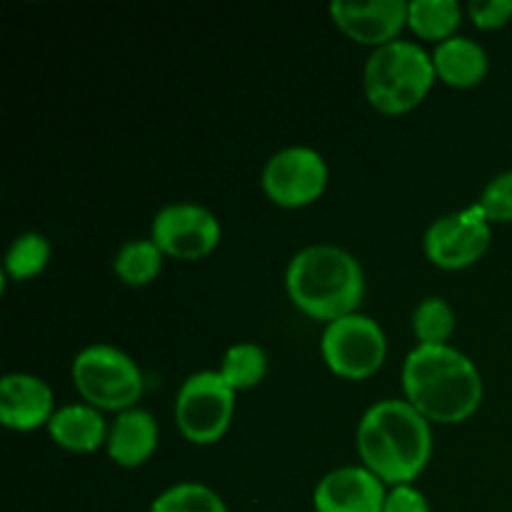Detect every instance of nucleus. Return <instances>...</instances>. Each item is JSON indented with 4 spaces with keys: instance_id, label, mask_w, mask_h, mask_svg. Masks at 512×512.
<instances>
[{
    "instance_id": "11",
    "label": "nucleus",
    "mask_w": 512,
    "mask_h": 512,
    "mask_svg": "<svg viewBox=\"0 0 512 512\" xmlns=\"http://www.w3.org/2000/svg\"><path fill=\"white\" fill-rule=\"evenodd\" d=\"M330 20L353 43L378 50L400 40L403 30L408 28V3L405 0H373V3L338 0L330 5Z\"/></svg>"
},
{
    "instance_id": "14",
    "label": "nucleus",
    "mask_w": 512,
    "mask_h": 512,
    "mask_svg": "<svg viewBox=\"0 0 512 512\" xmlns=\"http://www.w3.org/2000/svg\"><path fill=\"white\" fill-rule=\"evenodd\" d=\"M160 443L158 420L150 410L130 408L125 413L115 415L110 423L108 443L105 453L113 460V465L123 470H138L155 455Z\"/></svg>"
},
{
    "instance_id": "9",
    "label": "nucleus",
    "mask_w": 512,
    "mask_h": 512,
    "mask_svg": "<svg viewBox=\"0 0 512 512\" xmlns=\"http://www.w3.org/2000/svg\"><path fill=\"white\" fill-rule=\"evenodd\" d=\"M493 240V223L478 203L455 213L440 215L423 235V253L435 268L458 273L485 258Z\"/></svg>"
},
{
    "instance_id": "25",
    "label": "nucleus",
    "mask_w": 512,
    "mask_h": 512,
    "mask_svg": "<svg viewBox=\"0 0 512 512\" xmlns=\"http://www.w3.org/2000/svg\"><path fill=\"white\" fill-rule=\"evenodd\" d=\"M383 512H430V503L415 485H395L388 488Z\"/></svg>"
},
{
    "instance_id": "22",
    "label": "nucleus",
    "mask_w": 512,
    "mask_h": 512,
    "mask_svg": "<svg viewBox=\"0 0 512 512\" xmlns=\"http://www.w3.org/2000/svg\"><path fill=\"white\" fill-rule=\"evenodd\" d=\"M150 512H230L225 500L203 483H178L165 488Z\"/></svg>"
},
{
    "instance_id": "5",
    "label": "nucleus",
    "mask_w": 512,
    "mask_h": 512,
    "mask_svg": "<svg viewBox=\"0 0 512 512\" xmlns=\"http://www.w3.org/2000/svg\"><path fill=\"white\" fill-rule=\"evenodd\" d=\"M70 380L80 400L100 413H125L138 408L145 393L143 370L125 350L95 343L80 350L70 365Z\"/></svg>"
},
{
    "instance_id": "23",
    "label": "nucleus",
    "mask_w": 512,
    "mask_h": 512,
    "mask_svg": "<svg viewBox=\"0 0 512 512\" xmlns=\"http://www.w3.org/2000/svg\"><path fill=\"white\" fill-rule=\"evenodd\" d=\"M475 203L490 223H512V170L495 175Z\"/></svg>"
},
{
    "instance_id": "4",
    "label": "nucleus",
    "mask_w": 512,
    "mask_h": 512,
    "mask_svg": "<svg viewBox=\"0 0 512 512\" xmlns=\"http://www.w3.org/2000/svg\"><path fill=\"white\" fill-rule=\"evenodd\" d=\"M438 75L433 55L415 40H395L373 50L363 68V93L370 108L398 118L425 103Z\"/></svg>"
},
{
    "instance_id": "20",
    "label": "nucleus",
    "mask_w": 512,
    "mask_h": 512,
    "mask_svg": "<svg viewBox=\"0 0 512 512\" xmlns=\"http://www.w3.org/2000/svg\"><path fill=\"white\" fill-rule=\"evenodd\" d=\"M50 258H53V248H50V240L45 235L23 233L5 250L3 273L5 278L15 280V283H25V280H33L40 273H45Z\"/></svg>"
},
{
    "instance_id": "7",
    "label": "nucleus",
    "mask_w": 512,
    "mask_h": 512,
    "mask_svg": "<svg viewBox=\"0 0 512 512\" xmlns=\"http://www.w3.org/2000/svg\"><path fill=\"white\" fill-rule=\"evenodd\" d=\"M320 355L335 378L363 383L378 375L388 360V338L378 320L353 313L325 325Z\"/></svg>"
},
{
    "instance_id": "21",
    "label": "nucleus",
    "mask_w": 512,
    "mask_h": 512,
    "mask_svg": "<svg viewBox=\"0 0 512 512\" xmlns=\"http://www.w3.org/2000/svg\"><path fill=\"white\" fill-rule=\"evenodd\" d=\"M413 335L418 345H450V338L458 328L453 305L440 295L420 300L413 310Z\"/></svg>"
},
{
    "instance_id": "18",
    "label": "nucleus",
    "mask_w": 512,
    "mask_h": 512,
    "mask_svg": "<svg viewBox=\"0 0 512 512\" xmlns=\"http://www.w3.org/2000/svg\"><path fill=\"white\" fill-rule=\"evenodd\" d=\"M163 250L150 238L128 240L113 258V273L128 288H148L163 273Z\"/></svg>"
},
{
    "instance_id": "16",
    "label": "nucleus",
    "mask_w": 512,
    "mask_h": 512,
    "mask_svg": "<svg viewBox=\"0 0 512 512\" xmlns=\"http://www.w3.org/2000/svg\"><path fill=\"white\" fill-rule=\"evenodd\" d=\"M435 75L443 85L453 90L478 88L490 73V55L478 40L455 35L445 43L435 45L433 53Z\"/></svg>"
},
{
    "instance_id": "13",
    "label": "nucleus",
    "mask_w": 512,
    "mask_h": 512,
    "mask_svg": "<svg viewBox=\"0 0 512 512\" xmlns=\"http://www.w3.org/2000/svg\"><path fill=\"white\" fill-rule=\"evenodd\" d=\"M53 388L33 373H5L0 380V423L15 433L48 428L55 415Z\"/></svg>"
},
{
    "instance_id": "1",
    "label": "nucleus",
    "mask_w": 512,
    "mask_h": 512,
    "mask_svg": "<svg viewBox=\"0 0 512 512\" xmlns=\"http://www.w3.org/2000/svg\"><path fill=\"white\" fill-rule=\"evenodd\" d=\"M355 450L388 488L415 485L433 458V423L405 398L380 400L360 418Z\"/></svg>"
},
{
    "instance_id": "17",
    "label": "nucleus",
    "mask_w": 512,
    "mask_h": 512,
    "mask_svg": "<svg viewBox=\"0 0 512 512\" xmlns=\"http://www.w3.org/2000/svg\"><path fill=\"white\" fill-rule=\"evenodd\" d=\"M465 10L455 0H410L408 30L425 43H445L460 35Z\"/></svg>"
},
{
    "instance_id": "2",
    "label": "nucleus",
    "mask_w": 512,
    "mask_h": 512,
    "mask_svg": "<svg viewBox=\"0 0 512 512\" xmlns=\"http://www.w3.org/2000/svg\"><path fill=\"white\" fill-rule=\"evenodd\" d=\"M403 395L433 425H460L485 398L478 365L453 345H415L403 363Z\"/></svg>"
},
{
    "instance_id": "12",
    "label": "nucleus",
    "mask_w": 512,
    "mask_h": 512,
    "mask_svg": "<svg viewBox=\"0 0 512 512\" xmlns=\"http://www.w3.org/2000/svg\"><path fill=\"white\" fill-rule=\"evenodd\" d=\"M388 485L365 465H343L318 480L315 512H383Z\"/></svg>"
},
{
    "instance_id": "10",
    "label": "nucleus",
    "mask_w": 512,
    "mask_h": 512,
    "mask_svg": "<svg viewBox=\"0 0 512 512\" xmlns=\"http://www.w3.org/2000/svg\"><path fill=\"white\" fill-rule=\"evenodd\" d=\"M150 240L163 250L165 258L195 263L218 250L223 240V225L218 215L205 205L170 203L155 213Z\"/></svg>"
},
{
    "instance_id": "6",
    "label": "nucleus",
    "mask_w": 512,
    "mask_h": 512,
    "mask_svg": "<svg viewBox=\"0 0 512 512\" xmlns=\"http://www.w3.org/2000/svg\"><path fill=\"white\" fill-rule=\"evenodd\" d=\"M235 390L218 370L188 375L175 395V425L190 445L208 448L228 435L235 415Z\"/></svg>"
},
{
    "instance_id": "19",
    "label": "nucleus",
    "mask_w": 512,
    "mask_h": 512,
    "mask_svg": "<svg viewBox=\"0 0 512 512\" xmlns=\"http://www.w3.org/2000/svg\"><path fill=\"white\" fill-rule=\"evenodd\" d=\"M268 365L265 348H260L258 343H250V340H243V343H235L225 350L218 373L223 375L225 383L235 393H245V390H253L263 383L265 375H268Z\"/></svg>"
},
{
    "instance_id": "15",
    "label": "nucleus",
    "mask_w": 512,
    "mask_h": 512,
    "mask_svg": "<svg viewBox=\"0 0 512 512\" xmlns=\"http://www.w3.org/2000/svg\"><path fill=\"white\" fill-rule=\"evenodd\" d=\"M48 435L60 450L75 455H90L105 448L110 423L98 408L88 403H70L55 410L48 423Z\"/></svg>"
},
{
    "instance_id": "24",
    "label": "nucleus",
    "mask_w": 512,
    "mask_h": 512,
    "mask_svg": "<svg viewBox=\"0 0 512 512\" xmlns=\"http://www.w3.org/2000/svg\"><path fill=\"white\" fill-rule=\"evenodd\" d=\"M468 18L473 20V25L485 33H493V30L505 28L512 20V0H475L468 5Z\"/></svg>"
},
{
    "instance_id": "8",
    "label": "nucleus",
    "mask_w": 512,
    "mask_h": 512,
    "mask_svg": "<svg viewBox=\"0 0 512 512\" xmlns=\"http://www.w3.org/2000/svg\"><path fill=\"white\" fill-rule=\"evenodd\" d=\"M330 183L323 153L308 145H288L270 155L260 173L265 198L283 210H300L318 203Z\"/></svg>"
},
{
    "instance_id": "3",
    "label": "nucleus",
    "mask_w": 512,
    "mask_h": 512,
    "mask_svg": "<svg viewBox=\"0 0 512 512\" xmlns=\"http://www.w3.org/2000/svg\"><path fill=\"white\" fill-rule=\"evenodd\" d=\"M285 293L305 318L330 325L360 313L365 298L363 265L340 245H308L288 263Z\"/></svg>"
}]
</instances>
